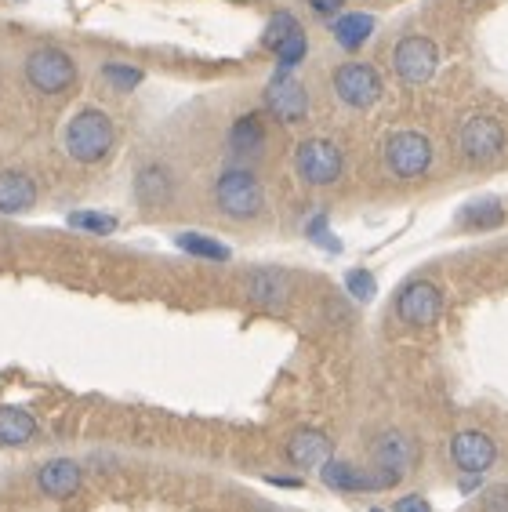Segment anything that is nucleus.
I'll return each instance as SVG.
<instances>
[{
    "mask_svg": "<svg viewBox=\"0 0 508 512\" xmlns=\"http://www.w3.org/2000/svg\"><path fill=\"white\" fill-rule=\"evenodd\" d=\"M215 207L233 222H254L265 215V186L262 178L254 175V168L244 164H229L222 175L215 178Z\"/></svg>",
    "mask_w": 508,
    "mask_h": 512,
    "instance_id": "nucleus-2",
    "label": "nucleus"
},
{
    "mask_svg": "<svg viewBox=\"0 0 508 512\" xmlns=\"http://www.w3.org/2000/svg\"><path fill=\"white\" fill-rule=\"evenodd\" d=\"M367 469L381 480V487L389 491L403 476L411 473L414 462H418V440L403 429H381L371 436V447H367Z\"/></svg>",
    "mask_w": 508,
    "mask_h": 512,
    "instance_id": "nucleus-4",
    "label": "nucleus"
},
{
    "mask_svg": "<svg viewBox=\"0 0 508 512\" xmlns=\"http://www.w3.org/2000/svg\"><path fill=\"white\" fill-rule=\"evenodd\" d=\"M443 306H447V298H443L440 284H432L425 276L407 280V284L396 291V298H392L396 320H400L403 327H414V331H425V327L436 324L443 316Z\"/></svg>",
    "mask_w": 508,
    "mask_h": 512,
    "instance_id": "nucleus-8",
    "label": "nucleus"
},
{
    "mask_svg": "<svg viewBox=\"0 0 508 512\" xmlns=\"http://www.w3.org/2000/svg\"><path fill=\"white\" fill-rule=\"evenodd\" d=\"M345 291H349L360 306H367V302H374V295H378V280H374L371 269H349V273H345Z\"/></svg>",
    "mask_w": 508,
    "mask_h": 512,
    "instance_id": "nucleus-27",
    "label": "nucleus"
},
{
    "mask_svg": "<svg viewBox=\"0 0 508 512\" xmlns=\"http://www.w3.org/2000/svg\"><path fill=\"white\" fill-rule=\"evenodd\" d=\"M251 512H280V509H273V505H254Z\"/></svg>",
    "mask_w": 508,
    "mask_h": 512,
    "instance_id": "nucleus-34",
    "label": "nucleus"
},
{
    "mask_svg": "<svg viewBox=\"0 0 508 512\" xmlns=\"http://www.w3.org/2000/svg\"><path fill=\"white\" fill-rule=\"evenodd\" d=\"M244 295H247V302H254L258 309H287V302H291V295H294L291 276H287L284 269L258 266L247 273Z\"/></svg>",
    "mask_w": 508,
    "mask_h": 512,
    "instance_id": "nucleus-16",
    "label": "nucleus"
},
{
    "mask_svg": "<svg viewBox=\"0 0 508 512\" xmlns=\"http://www.w3.org/2000/svg\"><path fill=\"white\" fill-rule=\"evenodd\" d=\"M483 512H508V494L505 491H494L483 505Z\"/></svg>",
    "mask_w": 508,
    "mask_h": 512,
    "instance_id": "nucleus-31",
    "label": "nucleus"
},
{
    "mask_svg": "<svg viewBox=\"0 0 508 512\" xmlns=\"http://www.w3.org/2000/svg\"><path fill=\"white\" fill-rule=\"evenodd\" d=\"M505 222V200L501 197H476L458 211V226L465 229H494Z\"/></svg>",
    "mask_w": 508,
    "mask_h": 512,
    "instance_id": "nucleus-22",
    "label": "nucleus"
},
{
    "mask_svg": "<svg viewBox=\"0 0 508 512\" xmlns=\"http://www.w3.org/2000/svg\"><path fill=\"white\" fill-rule=\"evenodd\" d=\"M305 55H309V37L298 33V37H291L284 48L276 51V73H294L305 62Z\"/></svg>",
    "mask_w": 508,
    "mask_h": 512,
    "instance_id": "nucleus-28",
    "label": "nucleus"
},
{
    "mask_svg": "<svg viewBox=\"0 0 508 512\" xmlns=\"http://www.w3.org/2000/svg\"><path fill=\"white\" fill-rule=\"evenodd\" d=\"M69 229H77V233H91V237H109V233H117V215H109V211H69Z\"/></svg>",
    "mask_w": 508,
    "mask_h": 512,
    "instance_id": "nucleus-25",
    "label": "nucleus"
},
{
    "mask_svg": "<svg viewBox=\"0 0 508 512\" xmlns=\"http://www.w3.org/2000/svg\"><path fill=\"white\" fill-rule=\"evenodd\" d=\"M450 465L465 476H483L498 465V444L494 436L483 433V429H461V433L450 436Z\"/></svg>",
    "mask_w": 508,
    "mask_h": 512,
    "instance_id": "nucleus-11",
    "label": "nucleus"
},
{
    "mask_svg": "<svg viewBox=\"0 0 508 512\" xmlns=\"http://www.w3.org/2000/svg\"><path fill=\"white\" fill-rule=\"evenodd\" d=\"M436 69H440V48H436V40L425 37V33H407L400 37V44L392 48V73L400 84L407 88H421V84H429L436 77Z\"/></svg>",
    "mask_w": 508,
    "mask_h": 512,
    "instance_id": "nucleus-9",
    "label": "nucleus"
},
{
    "mask_svg": "<svg viewBox=\"0 0 508 512\" xmlns=\"http://www.w3.org/2000/svg\"><path fill=\"white\" fill-rule=\"evenodd\" d=\"M269 483H276V487H302L298 476H269Z\"/></svg>",
    "mask_w": 508,
    "mask_h": 512,
    "instance_id": "nucleus-32",
    "label": "nucleus"
},
{
    "mask_svg": "<svg viewBox=\"0 0 508 512\" xmlns=\"http://www.w3.org/2000/svg\"><path fill=\"white\" fill-rule=\"evenodd\" d=\"M305 4H309L316 15H323V19H338V11L345 8V0H305Z\"/></svg>",
    "mask_w": 508,
    "mask_h": 512,
    "instance_id": "nucleus-30",
    "label": "nucleus"
},
{
    "mask_svg": "<svg viewBox=\"0 0 508 512\" xmlns=\"http://www.w3.org/2000/svg\"><path fill=\"white\" fill-rule=\"evenodd\" d=\"M389 512H436L429 505V498H421V494H403V498H396V505H392Z\"/></svg>",
    "mask_w": 508,
    "mask_h": 512,
    "instance_id": "nucleus-29",
    "label": "nucleus"
},
{
    "mask_svg": "<svg viewBox=\"0 0 508 512\" xmlns=\"http://www.w3.org/2000/svg\"><path fill=\"white\" fill-rule=\"evenodd\" d=\"M287 462L302 473H320L323 465L334 458V440L327 429H316V425H298L284 444Z\"/></svg>",
    "mask_w": 508,
    "mask_h": 512,
    "instance_id": "nucleus-15",
    "label": "nucleus"
},
{
    "mask_svg": "<svg viewBox=\"0 0 508 512\" xmlns=\"http://www.w3.org/2000/svg\"><path fill=\"white\" fill-rule=\"evenodd\" d=\"M102 80H106L113 91L127 95V91L142 88V80H146V69L131 66V62H106V66H102Z\"/></svg>",
    "mask_w": 508,
    "mask_h": 512,
    "instance_id": "nucleus-26",
    "label": "nucleus"
},
{
    "mask_svg": "<svg viewBox=\"0 0 508 512\" xmlns=\"http://www.w3.org/2000/svg\"><path fill=\"white\" fill-rule=\"evenodd\" d=\"M432 160H436V149H432V138L418 128H400L385 135L381 142V164L392 178L400 182H418L432 171Z\"/></svg>",
    "mask_w": 508,
    "mask_h": 512,
    "instance_id": "nucleus-3",
    "label": "nucleus"
},
{
    "mask_svg": "<svg viewBox=\"0 0 508 512\" xmlns=\"http://www.w3.org/2000/svg\"><path fill=\"white\" fill-rule=\"evenodd\" d=\"M294 175L302 178L305 186L313 189H327L334 186L338 178L345 175V153L338 142L323 135L302 138L298 149H294Z\"/></svg>",
    "mask_w": 508,
    "mask_h": 512,
    "instance_id": "nucleus-6",
    "label": "nucleus"
},
{
    "mask_svg": "<svg viewBox=\"0 0 508 512\" xmlns=\"http://www.w3.org/2000/svg\"><path fill=\"white\" fill-rule=\"evenodd\" d=\"M37 204V182L19 168L0 171V215H26Z\"/></svg>",
    "mask_w": 508,
    "mask_h": 512,
    "instance_id": "nucleus-19",
    "label": "nucleus"
},
{
    "mask_svg": "<svg viewBox=\"0 0 508 512\" xmlns=\"http://www.w3.org/2000/svg\"><path fill=\"white\" fill-rule=\"evenodd\" d=\"M26 84L40 95H66L77 84V62L69 59V51L55 48V44H40L26 55L22 62Z\"/></svg>",
    "mask_w": 508,
    "mask_h": 512,
    "instance_id": "nucleus-7",
    "label": "nucleus"
},
{
    "mask_svg": "<svg viewBox=\"0 0 508 512\" xmlns=\"http://www.w3.org/2000/svg\"><path fill=\"white\" fill-rule=\"evenodd\" d=\"M175 247L178 251H186V255H193V258H204V262H229V258H233V247L222 244L218 237L196 233V229L175 233Z\"/></svg>",
    "mask_w": 508,
    "mask_h": 512,
    "instance_id": "nucleus-23",
    "label": "nucleus"
},
{
    "mask_svg": "<svg viewBox=\"0 0 508 512\" xmlns=\"http://www.w3.org/2000/svg\"><path fill=\"white\" fill-rule=\"evenodd\" d=\"M458 4H465V8H476L479 0H458Z\"/></svg>",
    "mask_w": 508,
    "mask_h": 512,
    "instance_id": "nucleus-35",
    "label": "nucleus"
},
{
    "mask_svg": "<svg viewBox=\"0 0 508 512\" xmlns=\"http://www.w3.org/2000/svg\"><path fill=\"white\" fill-rule=\"evenodd\" d=\"M62 146H66L69 160H77L84 168H95L102 160H109L113 146H117V124L106 109L84 106L69 117L66 131H62Z\"/></svg>",
    "mask_w": 508,
    "mask_h": 512,
    "instance_id": "nucleus-1",
    "label": "nucleus"
},
{
    "mask_svg": "<svg viewBox=\"0 0 508 512\" xmlns=\"http://www.w3.org/2000/svg\"><path fill=\"white\" fill-rule=\"evenodd\" d=\"M505 146H508V131L498 117H490V113H472L458 131V149H461V160L469 164V168H490V164H498L505 157Z\"/></svg>",
    "mask_w": 508,
    "mask_h": 512,
    "instance_id": "nucleus-5",
    "label": "nucleus"
},
{
    "mask_svg": "<svg viewBox=\"0 0 508 512\" xmlns=\"http://www.w3.org/2000/svg\"><path fill=\"white\" fill-rule=\"evenodd\" d=\"M331 88L338 102L349 109H374L385 95V80L371 62H342L334 69Z\"/></svg>",
    "mask_w": 508,
    "mask_h": 512,
    "instance_id": "nucleus-10",
    "label": "nucleus"
},
{
    "mask_svg": "<svg viewBox=\"0 0 508 512\" xmlns=\"http://www.w3.org/2000/svg\"><path fill=\"white\" fill-rule=\"evenodd\" d=\"M479 487V476H465V480H461V491H476Z\"/></svg>",
    "mask_w": 508,
    "mask_h": 512,
    "instance_id": "nucleus-33",
    "label": "nucleus"
},
{
    "mask_svg": "<svg viewBox=\"0 0 508 512\" xmlns=\"http://www.w3.org/2000/svg\"><path fill=\"white\" fill-rule=\"evenodd\" d=\"M265 109H269V117L294 128V124H302L309 117V91L305 84L294 73H273V80L265 84Z\"/></svg>",
    "mask_w": 508,
    "mask_h": 512,
    "instance_id": "nucleus-12",
    "label": "nucleus"
},
{
    "mask_svg": "<svg viewBox=\"0 0 508 512\" xmlns=\"http://www.w3.org/2000/svg\"><path fill=\"white\" fill-rule=\"evenodd\" d=\"M229 153L236 157V164H254V160L262 157L265 146H269V128H265V117L262 113H244V117L233 120V128H229Z\"/></svg>",
    "mask_w": 508,
    "mask_h": 512,
    "instance_id": "nucleus-17",
    "label": "nucleus"
},
{
    "mask_svg": "<svg viewBox=\"0 0 508 512\" xmlns=\"http://www.w3.org/2000/svg\"><path fill=\"white\" fill-rule=\"evenodd\" d=\"M40 436L37 414H30L26 407H0V447H30Z\"/></svg>",
    "mask_w": 508,
    "mask_h": 512,
    "instance_id": "nucleus-21",
    "label": "nucleus"
},
{
    "mask_svg": "<svg viewBox=\"0 0 508 512\" xmlns=\"http://www.w3.org/2000/svg\"><path fill=\"white\" fill-rule=\"evenodd\" d=\"M371 512H389V509H378V505H374V509Z\"/></svg>",
    "mask_w": 508,
    "mask_h": 512,
    "instance_id": "nucleus-36",
    "label": "nucleus"
},
{
    "mask_svg": "<svg viewBox=\"0 0 508 512\" xmlns=\"http://www.w3.org/2000/svg\"><path fill=\"white\" fill-rule=\"evenodd\" d=\"M131 193H135V204L142 207V211H164V207H171L178 197V178L164 160H149V164H142V168L135 171Z\"/></svg>",
    "mask_w": 508,
    "mask_h": 512,
    "instance_id": "nucleus-14",
    "label": "nucleus"
},
{
    "mask_svg": "<svg viewBox=\"0 0 508 512\" xmlns=\"http://www.w3.org/2000/svg\"><path fill=\"white\" fill-rule=\"evenodd\" d=\"M298 33H305L302 30V22H298V15L294 11H273L269 15V22H265V30H262V48H269L276 55V51L284 48L287 40L291 37H298Z\"/></svg>",
    "mask_w": 508,
    "mask_h": 512,
    "instance_id": "nucleus-24",
    "label": "nucleus"
},
{
    "mask_svg": "<svg viewBox=\"0 0 508 512\" xmlns=\"http://www.w3.org/2000/svg\"><path fill=\"white\" fill-rule=\"evenodd\" d=\"M378 30V19L371 11H342L338 19H331V37L338 40L342 51H360Z\"/></svg>",
    "mask_w": 508,
    "mask_h": 512,
    "instance_id": "nucleus-20",
    "label": "nucleus"
},
{
    "mask_svg": "<svg viewBox=\"0 0 508 512\" xmlns=\"http://www.w3.org/2000/svg\"><path fill=\"white\" fill-rule=\"evenodd\" d=\"M33 483H37V491L44 494L48 502H69V498H77V494L84 491L88 469H84V462H77V458H48V462L37 465Z\"/></svg>",
    "mask_w": 508,
    "mask_h": 512,
    "instance_id": "nucleus-13",
    "label": "nucleus"
},
{
    "mask_svg": "<svg viewBox=\"0 0 508 512\" xmlns=\"http://www.w3.org/2000/svg\"><path fill=\"white\" fill-rule=\"evenodd\" d=\"M320 480H323V487H331V491H338V494L385 491L381 480L367 469V465H356V462H349V458H331V462L320 469Z\"/></svg>",
    "mask_w": 508,
    "mask_h": 512,
    "instance_id": "nucleus-18",
    "label": "nucleus"
}]
</instances>
